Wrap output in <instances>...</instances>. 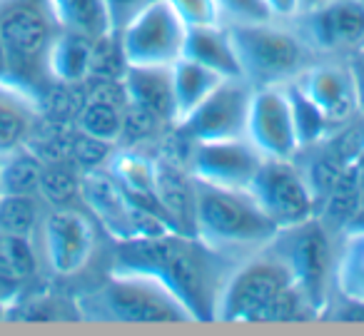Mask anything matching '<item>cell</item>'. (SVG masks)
Listing matches in <instances>:
<instances>
[{"label": "cell", "instance_id": "cell-1", "mask_svg": "<svg viewBox=\"0 0 364 336\" xmlns=\"http://www.w3.org/2000/svg\"><path fill=\"white\" fill-rule=\"evenodd\" d=\"M225 256L200 237L170 232L117 242L110 271L150 276L190 311L193 321H215L220 291L232 271Z\"/></svg>", "mask_w": 364, "mask_h": 336}, {"label": "cell", "instance_id": "cell-2", "mask_svg": "<svg viewBox=\"0 0 364 336\" xmlns=\"http://www.w3.org/2000/svg\"><path fill=\"white\" fill-rule=\"evenodd\" d=\"M63 28L50 0H0V75L41 100L55 82L48 53Z\"/></svg>", "mask_w": 364, "mask_h": 336}, {"label": "cell", "instance_id": "cell-3", "mask_svg": "<svg viewBox=\"0 0 364 336\" xmlns=\"http://www.w3.org/2000/svg\"><path fill=\"white\" fill-rule=\"evenodd\" d=\"M277 234L250 190H230L195 180V237L213 249H264Z\"/></svg>", "mask_w": 364, "mask_h": 336}, {"label": "cell", "instance_id": "cell-4", "mask_svg": "<svg viewBox=\"0 0 364 336\" xmlns=\"http://www.w3.org/2000/svg\"><path fill=\"white\" fill-rule=\"evenodd\" d=\"M80 319L117 324H185L190 311L162 284L140 274H115L95 291L75 299Z\"/></svg>", "mask_w": 364, "mask_h": 336}, {"label": "cell", "instance_id": "cell-5", "mask_svg": "<svg viewBox=\"0 0 364 336\" xmlns=\"http://www.w3.org/2000/svg\"><path fill=\"white\" fill-rule=\"evenodd\" d=\"M228 31L250 85H282L304 67V43L284 28L269 26V21H264L232 23Z\"/></svg>", "mask_w": 364, "mask_h": 336}, {"label": "cell", "instance_id": "cell-6", "mask_svg": "<svg viewBox=\"0 0 364 336\" xmlns=\"http://www.w3.org/2000/svg\"><path fill=\"white\" fill-rule=\"evenodd\" d=\"M267 246L282 256L297 289L317 309V314L324 316L329 306V281L334 276L332 244L324 227L312 217L302 224L277 229Z\"/></svg>", "mask_w": 364, "mask_h": 336}, {"label": "cell", "instance_id": "cell-7", "mask_svg": "<svg viewBox=\"0 0 364 336\" xmlns=\"http://www.w3.org/2000/svg\"><path fill=\"white\" fill-rule=\"evenodd\" d=\"M292 284V271L284 264V259L274 249L264 246L259 256L230 271L228 281L220 291L215 321L252 324L259 309Z\"/></svg>", "mask_w": 364, "mask_h": 336}, {"label": "cell", "instance_id": "cell-8", "mask_svg": "<svg viewBox=\"0 0 364 336\" xmlns=\"http://www.w3.org/2000/svg\"><path fill=\"white\" fill-rule=\"evenodd\" d=\"M185 38L188 26L167 0H150L117 33L125 65L152 67L175 65L185 53Z\"/></svg>", "mask_w": 364, "mask_h": 336}, {"label": "cell", "instance_id": "cell-9", "mask_svg": "<svg viewBox=\"0 0 364 336\" xmlns=\"http://www.w3.org/2000/svg\"><path fill=\"white\" fill-rule=\"evenodd\" d=\"M247 190L277 229L302 224L314 217V190L289 157H264Z\"/></svg>", "mask_w": 364, "mask_h": 336}, {"label": "cell", "instance_id": "cell-10", "mask_svg": "<svg viewBox=\"0 0 364 336\" xmlns=\"http://www.w3.org/2000/svg\"><path fill=\"white\" fill-rule=\"evenodd\" d=\"M41 264L53 276H75L95 251L92 222L75 207H48L36 232Z\"/></svg>", "mask_w": 364, "mask_h": 336}, {"label": "cell", "instance_id": "cell-11", "mask_svg": "<svg viewBox=\"0 0 364 336\" xmlns=\"http://www.w3.org/2000/svg\"><path fill=\"white\" fill-rule=\"evenodd\" d=\"M252 95L255 85H250L245 77L223 80L193 112L177 120V127L193 142L247 137Z\"/></svg>", "mask_w": 364, "mask_h": 336}, {"label": "cell", "instance_id": "cell-12", "mask_svg": "<svg viewBox=\"0 0 364 336\" xmlns=\"http://www.w3.org/2000/svg\"><path fill=\"white\" fill-rule=\"evenodd\" d=\"M262 160L264 155L250 142V137L210 140L198 142L190 172L200 182L230 187V190H247Z\"/></svg>", "mask_w": 364, "mask_h": 336}, {"label": "cell", "instance_id": "cell-13", "mask_svg": "<svg viewBox=\"0 0 364 336\" xmlns=\"http://www.w3.org/2000/svg\"><path fill=\"white\" fill-rule=\"evenodd\" d=\"M247 137L264 157H292L299 150L284 85L255 87Z\"/></svg>", "mask_w": 364, "mask_h": 336}, {"label": "cell", "instance_id": "cell-14", "mask_svg": "<svg viewBox=\"0 0 364 336\" xmlns=\"http://www.w3.org/2000/svg\"><path fill=\"white\" fill-rule=\"evenodd\" d=\"M80 197L87 205V210L102 222V227L117 242H125L135 237V224H132L135 205L127 197V192L120 187V182L110 175V170L97 167V170L82 172Z\"/></svg>", "mask_w": 364, "mask_h": 336}, {"label": "cell", "instance_id": "cell-15", "mask_svg": "<svg viewBox=\"0 0 364 336\" xmlns=\"http://www.w3.org/2000/svg\"><path fill=\"white\" fill-rule=\"evenodd\" d=\"M304 33L312 45L322 50L364 48V3L332 0L312 13H304Z\"/></svg>", "mask_w": 364, "mask_h": 336}, {"label": "cell", "instance_id": "cell-16", "mask_svg": "<svg viewBox=\"0 0 364 336\" xmlns=\"http://www.w3.org/2000/svg\"><path fill=\"white\" fill-rule=\"evenodd\" d=\"M125 115L127 97L122 82L115 85V80L110 77H97V82L82 97L75 122L80 132L107 142V145H115L125 135Z\"/></svg>", "mask_w": 364, "mask_h": 336}, {"label": "cell", "instance_id": "cell-17", "mask_svg": "<svg viewBox=\"0 0 364 336\" xmlns=\"http://www.w3.org/2000/svg\"><path fill=\"white\" fill-rule=\"evenodd\" d=\"M120 82L130 110L140 112L152 122H177L170 67L125 65Z\"/></svg>", "mask_w": 364, "mask_h": 336}, {"label": "cell", "instance_id": "cell-18", "mask_svg": "<svg viewBox=\"0 0 364 336\" xmlns=\"http://www.w3.org/2000/svg\"><path fill=\"white\" fill-rule=\"evenodd\" d=\"M41 120V100L31 90L0 80V160L28 147Z\"/></svg>", "mask_w": 364, "mask_h": 336}, {"label": "cell", "instance_id": "cell-19", "mask_svg": "<svg viewBox=\"0 0 364 336\" xmlns=\"http://www.w3.org/2000/svg\"><path fill=\"white\" fill-rule=\"evenodd\" d=\"M294 82L319 107V112L327 117L329 125L332 122H344L357 110V97H354L349 67H339V65L309 67V70L299 72Z\"/></svg>", "mask_w": 364, "mask_h": 336}, {"label": "cell", "instance_id": "cell-20", "mask_svg": "<svg viewBox=\"0 0 364 336\" xmlns=\"http://www.w3.org/2000/svg\"><path fill=\"white\" fill-rule=\"evenodd\" d=\"M36 237L0 234V301L11 306L31 291L41 274Z\"/></svg>", "mask_w": 364, "mask_h": 336}, {"label": "cell", "instance_id": "cell-21", "mask_svg": "<svg viewBox=\"0 0 364 336\" xmlns=\"http://www.w3.org/2000/svg\"><path fill=\"white\" fill-rule=\"evenodd\" d=\"M182 58L200 63V65L210 67L225 80H235L242 75V65H240L237 50L232 45L230 31L223 26H195L188 28V38H185V53Z\"/></svg>", "mask_w": 364, "mask_h": 336}, {"label": "cell", "instance_id": "cell-22", "mask_svg": "<svg viewBox=\"0 0 364 336\" xmlns=\"http://www.w3.org/2000/svg\"><path fill=\"white\" fill-rule=\"evenodd\" d=\"M155 185L162 210L182 234H195V177L172 162H155Z\"/></svg>", "mask_w": 364, "mask_h": 336}, {"label": "cell", "instance_id": "cell-23", "mask_svg": "<svg viewBox=\"0 0 364 336\" xmlns=\"http://www.w3.org/2000/svg\"><path fill=\"white\" fill-rule=\"evenodd\" d=\"M92 43L95 40L77 36V33H58V38L50 45V53H48V72H50L53 82L82 85V82L90 80Z\"/></svg>", "mask_w": 364, "mask_h": 336}, {"label": "cell", "instance_id": "cell-24", "mask_svg": "<svg viewBox=\"0 0 364 336\" xmlns=\"http://www.w3.org/2000/svg\"><path fill=\"white\" fill-rule=\"evenodd\" d=\"M170 72H172V92H175L177 120H182L188 112H193L225 80L218 72L190 60V58H180L175 65H170Z\"/></svg>", "mask_w": 364, "mask_h": 336}, {"label": "cell", "instance_id": "cell-25", "mask_svg": "<svg viewBox=\"0 0 364 336\" xmlns=\"http://www.w3.org/2000/svg\"><path fill=\"white\" fill-rule=\"evenodd\" d=\"M50 8L58 18V26L68 33H77L90 40H100L112 33L105 0H50Z\"/></svg>", "mask_w": 364, "mask_h": 336}, {"label": "cell", "instance_id": "cell-26", "mask_svg": "<svg viewBox=\"0 0 364 336\" xmlns=\"http://www.w3.org/2000/svg\"><path fill=\"white\" fill-rule=\"evenodd\" d=\"M334 286L344 299L364 301V229H347L334 256Z\"/></svg>", "mask_w": 364, "mask_h": 336}, {"label": "cell", "instance_id": "cell-27", "mask_svg": "<svg viewBox=\"0 0 364 336\" xmlns=\"http://www.w3.org/2000/svg\"><path fill=\"white\" fill-rule=\"evenodd\" d=\"M80 167L73 160L43 162L38 197L48 207H70L73 200L80 197Z\"/></svg>", "mask_w": 364, "mask_h": 336}, {"label": "cell", "instance_id": "cell-28", "mask_svg": "<svg viewBox=\"0 0 364 336\" xmlns=\"http://www.w3.org/2000/svg\"><path fill=\"white\" fill-rule=\"evenodd\" d=\"M43 175V160L31 150H23L0 160V182H3V195H38Z\"/></svg>", "mask_w": 364, "mask_h": 336}, {"label": "cell", "instance_id": "cell-29", "mask_svg": "<svg viewBox=\"0 0 364 336\" xmlns=\"http://www.w3.org/2000/svg\"><path fill=\"white\" fill-rule=\"evenodd\" d=\"M43 200L38 195L0 197V234L36 237L43 220Z\"/></svg>", "mask_w": 364, "mask_h": 336}, {"label": "cell", "instance_id": "cell-30", "mask_svg": "<svg viewBox=\"0 0 364 336\" xmlns=\"http://www.w3.org/2000/svg\"><path fill=\"white\" fill-rule=\"evenodd\" d=\"M282 85H284V92H287L289 112H292V125H294V132H297L299 147L319 142L324 135H327L329 120L319 112V107L304 95L302 87H299L294 80L282 82Z\"/></svg>", "mask_w": 364, "mask_h": 336}, {"label": "cell", "instance_id": "cell-31", "mask_svg": "<svg viewBox=\"0 0 364 336\" xmlns=\"http://www.w3.org/2000/svg\"><path fill=\"white\" fill-rule=\"evenodd\" d=\"M167 3L188 28L218 26L223 21V11H220L218 0H167Z\"/></svg>", "mask_w": 364, "mask_h": 336}, {"label": "cell", "instance_id": "cell-32", "mask_svg": "<svg viewBox=\"0 0 364 336\" xmlns=\"http://www.w3.org/2000/svg\"><path fill=\"white\" fill-rule=\"evenodd\" d=\"M223 16L232 23H264L272 21L264 0H218Z\"/></svg>", "mask_w": 364, "mask_h": 336}, {"label": "cell", "instance_id": "cell-33", "mask_svg": "<svg viewBox=\"0 0 364 336\" xmlns=\"http://www.w3.org/2000/svg\"><path fill=\"white\" fill-rule=\"evenodd\" d=\"M107 13L112 21V33H120L125 28V23L130 21L135 13H140L150 0H105Z\"/></svg>", "mask_w": 364, "mask_h": 336}, {"label": "cell", "instance_id": "cell-34", "mask_svg": "<svg viewBox=\"0 0 364 336\" xmlns=\"http://www.w3.org/2000/svg\"><path fill=\"white\" fill-rule=\"evenodd\" d=\"M324 314H332V319L347 321V324H364V301H354V299H344V296H339L337 304L329 301V306H327Z\"/></svg>", "mask_w": 364, "mask_h": 336}, {"label": "cell", "instance_id": "cell-35", "mask_svg": "<svg viewBox=\"0 0 364 336\" xmlns=\"http://www.w3.org/2000/svg\"><path fill=\"white\" fill-rule=\"evenodd\" d=\"M349 72H352V85L354 97H357V110L364 112V58L349 63Z\"/></svg>", "mask_w": 364, "mask_h": 336}, {"label": "cell", "instance_id": "cell-36", "mask_svg": "<svg viewBox=\"0 0 364 336\" xmlns=\"http://www.w3.org/2000/svg\"><path fill=\"white\" fill-rule=\"evenodd\" d=\"M269 16L277 18H294L299 16V0H264Z\"/></svg>", "mask_w": 364, "mask_h": 336}, {"label": "cell", "instance_id": "cell-37", "mask_svg": "<svg viewBox=\"0 0 364 336\" xmlns=\"http://www.w3.org/2000/svg\"><path fill=\"white\" fill-rule=\"evenodd\" d=\"M327 3H332V0H299V16H304V13L317 11V8L327 6Z\"/></svg>", "mask_w": 364, "mask_h": 336}, {"label": "cell", "instance_id": "cell-38", "mask_svg": "<svg viewBox=\"0 0 364 336\" xmlns=\"http://www.w3.org/2000/svg\"><path fill=\"white\" fill-rule=\"evenodd\" d=\"M6 311H8V306L0 301V321H6Z\"/></svg>", "mask_w": 364, "mask_h": 336}, {"label": "cell", "instance_id": "cell-39", "mask_svg": "<svg viewBox=\"0 0 364 336\" xmlns=\"http://www.w3.org/2000/svg\"><path fill=\"white\" fill-rule=\"evenodd\" d=\"M0 197H3V182H0Z\"/></svg>", "mask_w": 364, "mask_h": 336}, {"label": "cell", "instance_id": "cell-40", "mask_svg": "<svg viewBox=\"0 0 364 336\" xmlns=\"http://www.w3.org/2000/svg\"><path fill=\"white\" fill-rule=\"evenodd\" d=\"M362 142H364V130H362Z\"/></svg>", "mask_w": 364, "mask_h": 336}]
</instances>
